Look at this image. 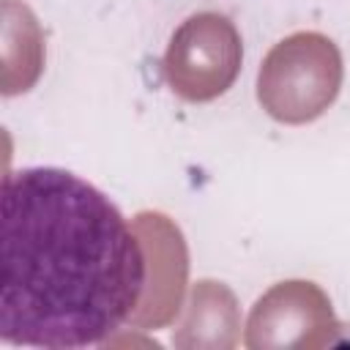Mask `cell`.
Segmentation results:
<instances>
[{"label":"cell","mask_w":350,"mask_h":350,"mask_svg":"<svg viewBox=\"0 0 350 350\" xmlns=\"http://www.w3.org/2000/svg\"><path fill=\"white\" fill-rule=\"evenodd\" d=\"M0 268V339L16 347L101 345L145 290V257L118 205L60 167L3 178Z\"/></svg>","instance_id":"6da1fadb"}]
</instances>
